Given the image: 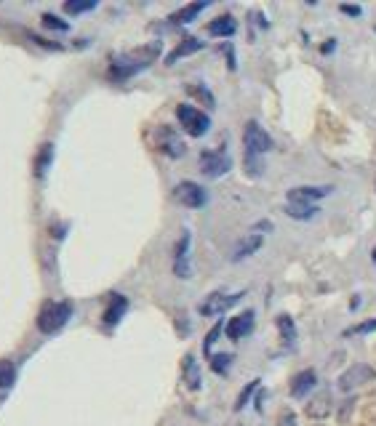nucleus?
<instances>
[{
	"label": "nucleus",
	"mask_w": 376,
	"mask_h": 426,
	"mask_svg": "<svg viewBox=\"0 0 376 426\" xmlns=\"http://www.w3.org/2000/svg\"><path fill=\"white\" fill-rule=\"evenodd\" d=\"M232 360H235L232 354H214V357H211L208 362H211V371H214V373H219V376H225V373H227V368L232 365Z\"/></svg>",
	"instance_id": "b1692460"
},
{
	"label": "nucleus",
	"mask_w": 376,
	"mask_h": 426,
	"mask_svg": "<svg viewBox=\"0 0 376 426\" xmlns=\"http://www.w3.org/2000/svg\"><path fill=\"white\" fill-rule=\"evenodd\" d=\"M277 426H299V424H297V416L291 410H283L280 418H277Z\"/></svg>",
	"instance_id": "473e14b6"
},
{
	"label": "nucleus",
	"mask_w": 376,
	"mask_h": 426,
	"mask_svg": "<svg viewBox=\"0 0 376 426\" xmlns=\"http://www.w3.org/2000/svg\"><path fill=\"white\" fill-rule=\"evenodd\" d=\"M158 53H160V43H150V46H145V49H139V51L115 56V59H112L110 75L115 77V80H125V77L136 75V72H142V70L150 67L152 62L158 59Z\"/></svg>",
	"instance_id": "f03ea898"
},
{
	"label": "nucleus",
	"mask_w": 376,
	"mask_h": 426,
	"mask_svg": "<svg viewBox=\"0 0 376 426\" xmlns=\"http://www.w3.org/2000/svg\"><path fill=\"white\" fill-rule=\"evenodd\" d=\"M315 386H318V373H315L312 368H307V371L297 373L294 381H291V397H304V395H310Z\"/></svg>",
	"instance_id": "4468645a"
},
{
	"label": "nucleus",
	"mask_w": 376,
	"mask_h": 426,
	"mask_svg": "<svg viewBox=\"0 0 376 426\" xmlns=\"http://www.w3.org/2000/svg\"><path fill=\"white\" fill-rule=\"evenodd\" d=\"M203 49V40H198V38H184L179 46H176L168 56H166V64H176L179 59H184V56H192V53H198V51Z\"/></svg>",
	"instance_id": "2eb2a0df"
},
{
	"label": "nucleus",
	"mask_w": 376,
	"mask_h": 426,
	"mask_svg": "<svg viewBox=\"0 0 376 426\" xmlns=\"http://www.w3.org/2000/svg\"><path fill=\"white\" fill-rule=\"evenodd\" d=\"M259 248H262V235H253V232H251L249 237H243V240L235 245V251H232V261H243V258L253 256Z\"/></svg>",
	"instance_id": "dca6fc26"
},
{
	"label": "nucleus",
	"mask_w": 376,
	"mask_h": 426,
	"mask_svg": "<svg viewBox=\"0 0 376 426\" xmlns=\"http://www.w3.org/2000/svg\"><path fill=\"white\" fill-rule=\"evenodd\" d=\"M376 378V371L371 368V365H366V362H355V365H350L342 376H339V381H336V386H339V392H355V389H360V386H366L368 381H374Z\"/></svg>",
	"instance_id": "423d86ee"
},
{
	"label": "nucleus",
	"mask_w": 376,
	"mask_h": 426,
	"mask_svg": "<svg viewBox=\"0 0 376 426\" xmlns=\"http://www.w3.org/2000/svg\"><path fill=\"white\" fill-rule=\"evenodd\" d=\"M286 216H291V219H297V222H310V219H315V213H318V205H299V202H286Z\"/></svg>",
	"instance_id": "aec40b11"
},
{
	"label": "nucleus",
	"mask_w": 376,
	"mask_h": 426,
	"mask_svg": "<svg viewBox=\"0 0 376 426\" xmlns=\"http://www.w3.org/2000/svg\"><path fill=\"white\" fill-rule=\"evenodd\" d=\"M201 11H205V3H192V5H184L181 11H176V14H171L168 16V22L171 25H187V22H192Z\"/></svg>",
	"instance_id": "412c9836"
},
{
	"label": "nucleus",
	"mask_w": 376,
	"mask_h": 426,
	"mask_svg": "<svg viewBox=\"0 0 376 426\" xmlns=\"http://www.w3.org/2000/svg\"><path fill=\"white\" fill-rule=\"evenodd\" d=\"M176 118H179V126L184 128L192 139H201L208 133V128H211V120H208V115L201 112L198 107H192V104H179L176 107Z\"/></svg>",
	"instance_id": "20e7f679"
},
{
	"label": "nucleus",
	"mask_w": 376,
	"mask_h": 426,
	"mask_svg": "<svg viewBox=\"0 0 376 426\" xmlns=\"http://www.w3.org/2000/svg\"><path fill=\"white\" fill-rule=\"evenodd\" d=\"M229 168H232V157L227 155L225 147L208 150L201 155V174L208 176V178H219V176H225Z\"/></svg>",
	"instance_id": "0eeeda50"
},
{
	"label": "nucleus",
	"mask_w": 376,
	"mask_h": 426,
	"mask_svg": "<svg viewBox=\"0 0 376 426\" xmlns=\"http://www.w3.org/2000/svg\"><path fill=\"white\" fill-rule=\"evenodd\" d=\"M70 317H73V301H49L38 315V328L40 333L51 336L67 325Z\"/></svg>",
	"instance_id": "7ed1b4c3"
},
{
	"label": "nucleus",
	"mask_w": 376,
	"mask_h": 426,
	"mask_svg": "<svg viewBox=\"0 0 376 426\" xmlns=\"http://www.w3.org/2000/svg\"><path fill=\"white\" fill-rule=\"evenodd\" d=\"M174 200L184 208H203L208 202V195L195 181H179L174 187Z\"/></svg>",
	"instance_id": "1a4fd4ad"
},
{
	"label": "nucleus",
	"mask_w": 376,
	"mask_h": 426,
	"mask_svg": "<svg viewBox=\"0 0 376 426\" xmlns=\"http://www.w3.org/2000/svg\"><path fill=\"white\" fill-rule=\"evenodd\" d=\"M14 378H16V371H14V365H0V389L11 386V384H14Z\"/></svg>",
	"instance_id": "2f4dec72"
},
{
	"label": "nucleus",
	"mask_w": 376,
	"mask_h": 426,
	"mask_svg": "<svg viewBox=\"0 0 376 426\" xmlns=\"http://www.w3.org/2000/svg\"><path fill=\"white\" fill-rule=\"evenodd\" d=\"M256 389H259V381H251L249 386L240 392V397H238V402H235V410H243V408L249 405L251 397H253V392H256Z\"/></svg>",
	"instance_id": "a878e982"
},
{
	"label": "nucleus",
	"mask_w": 376,
	"mask_h": 426,
	"mask_svg": "<svg viewBox=\"0 0 376 426\" xmlns=\"http://www.w3.org/2000/svg\"><path fill=\"white\" fill-rule=\"evenodd\" d=\"M158 150L166 152L168 157H181L184 155V142L176 136L171 128H158Z\"/></svg>",
	"instance_id": "ddd939ff"
},
{
	"label": "nucleus",
	"mask_w": 376,
	"mask_h": 426,
	"mask_svg": "<svg viewBox=\"0 0 376 426\" xmlns=\"http://www.w3.org/2000/svg\"><path fill=\"white\" fill-rule=\"evenodd\" d=\"M219 333H222V323H216V325L208 330V336H205V341H203V351L208 354V360H211V347L216 344V338H219Z\"/></svg>",
	"instance_id": "cd10ccee"
},
{
	"label": "nucleus",
	"mask_w": 376,
	"mask_h": 426,
	"mask_svg": "<svg viewBox=\"0 0 376 426\" xmlns=\"http://www.w3.org/2000/svg\"><path fill=\"white\" fill-rule=\"evenodd\" d=\"M331 408H334V397H331V392L328 389H321L312 400L304 405V413L310 416V418H315V421H323L331 416Z\"/></svg>",
	"instance_id": "9d476101"
},
{
	"label": "nucleus",
	"mask_w": 376,
	"mask_h": 426,
	"mask_svg": "<svg viewBox=\"0 0 376 426\" xmlns=\"http://www.w3.org/2000/svg\"><path fill=\"white\" fill-rule=\"evenodd\" d=\"M275 325L280 330V336H283V344L286 347H294V341H297V325H294V320L288 315H277Z\"/></svg>",
	"instance_id": "4be33fe9"
},
{
	"label": "nucleus",
	"mask_w": 376,
	"mask_h": 426,
	"mask_svg": "<svg viewBox=\"0 0 376 426\" xmlns=\"http://www.w3.org/2000/svg\"><path fill=\"white\" fill-rule=\"evenodd\" d=\"M331 195V187H294L288 189V202H299V205H315L321 198Z\"/></svg>",
	"instance_id": "9b49d317"
},
{
	"label": "nucleus",
	"mask_w": 376,
	"mask_h": 426,
	"mask_svg": "<svg viewBox=\"0 0 376 426\" xmlns=\"http://www.w3.org/2000/svg\"><path fill=\"white\" fill-rule=\"evenodd\" d=\"M184 384H187V389H190V392H198V389H201V384H203L198 360H195L192 354H187V357H184Z\"/></svg>",
	"instance_id": "f3484780"
},
{
	"label": "nucleus",
	"mask_w": 376,
	"mask_h": 426,
	"mask_svg": "<svg viewBox=\"0 0 376 426\" xmlns=\"http://www.w3.org/2000/svg\"><path fill=\"white\" fill-rule=\"evenodd\" d=\"M125 309H128V301H125L121 293H115V296H112V304H110L107 312H104V325H118L121 317L125 315Z\"/></svg>",
	"instance_id": "6ab92c4d"
},
{
	"label": "nucleus",
	"mask_w": 376,
	"mask_h": 426,
	"mask_svg": "<svg viewBox=\"0 0 376 426\" xmlns=\"http://www.w3.org/2000/svg\"><path fill=\"white\" fill-rule=\"evenodd\" d=\"M253 309H246V312H240L238 317H232L229 323H227V336L232 338V341H240V338H246L251 330H253Z\"/></svg>",
	"instance_id": "f8f14e48"
},
{
	"label": "nucleus",
	"mask_w": 376,
	"mask_h": 426,
	"mask_svg": "<svg viewBox=\"0 0 376 426\" xmlns=\"http://www.w3.org/2000/svg\"><path fill=\"white\" fill-rule=\"evenodd\" d=\"M352 410H355V397H347V400L342 402V408H339V413H336V418H339V424H350Z\"/></svg>",
	"instance_id": "c85d7f7f"
},
{
	"label": "nucleus",
	"mask_w": 376,
	"mask_h": 426,
	"mask_svg": "<svg viewBox=\"0 0 376 426\" xmlns=\"http://www.w3.org/2000/svg\"><path fill=\"white\" fill-rule=\"evenodd\" d=\"M243 296H246V291H238V293L214 291V293H208V299L198 306V312H201L203 317H219V315H225L227 309H232V306L243 299Z\"/></svg>",
	"instance_id": "39448f33"
},
{
	"label": "nucleus",
	"mask_w": 376,
	"mask_h": 426,
	"mask_svg": "<svg viewBox=\"0 0 376 426\" xmlns=\"http://www.w3.org/2000/svg\"><path fill=\"white\" fill-rule=\"evenodd\" d=\"M374 32H376V27H374Z\"/></svg>",
	"instance_id": "4c0bfd02"
},
{
	"label": "nucleus",
	"mask_w": 376,
	"mask_h": 426,
	"mask_svg": "<svg viewBox=\"0 0 376 426\" xmlns=\"http://www.w3.org/2000/svg\"><path fill=\"white\" fill-rule=\"evenodd\" d=\"M334 46H336V40H328V43H323V53H331Z\"/></svg>",
	"instance_id": "c9c22d12"
},
{
	"label": "nucleus",
	"mask_w": 376,
	"mask_h": 426,
	"mask_svg": "<svg viewBox=\"0 0 376 426\" xmlns=\"http://www.w3.org/2000/svg\"><path fill=\"white\" fill-rule=\"evenodd\" d=\"M190 245H192V235H190V229H181V235H179V240H176L174 245V275L179 280H190L192 277Z\"/></svg>",
	"instance_id": "6e6552de"
},
{
	"label": "nucleus",
	"mask_w": 376,
	"mask_h": 426,
	"mask_svg": "<svg viewBox=\"0 0 376 426\" xmlns=\"http://www.w3.org/2000/svg\"><path fill=\"white\" fill-rule=\"evenodd\" d=\"M339 11H342V14H347V16H360V14H363V11H360V5H350V3H342V5H339Z\"/></svg>",
	"instance_id": "72a5a7b5"
},
{
	"label": "nucleus",
	"mask_w": 376,
	"mask_h": 426,
	"mask_svg": "<svg viewBox=\"0 0 376 426\" xmlns=\"http://www.w3.org/2000/svg\"><path fill=\"white\" fill-rule=\"evenodd\" d=\"M243 147H246V174L249 176H262L264 171V163H262V155L273 150V136L259 126L256 120H249L243 128Z\"/></svg>",
	"instance_id": "f257e3e1"
},
{
	"label": "nucleus",
	"mask_w": 376,
	"mask_h": 426,
	"mask_svg": "<svg viewBox=\"0 0 376 426\" xmlns=\"http://www.w3.org/2000/svg\"><path fill=\"white\" fill-rule=\"evenodd\" d=\"M208 29V35H214V38H232L235 35V29H238V22L232 19V16H219V19H214L211 25L205 27Z\"/></svg>",
	"instance_id": "a211bd4d"
},
{
	"label": "nucleus",
	"mask_w": 376,
	"mask_h": 426,
	"mask_svg": "<svg viewBox=\"0 0 376 426\" xmlns=\"http://www.w3.org/2000/svg\"><path fill=\"white\" fill-rule=\"evenodd\" d=\"M43 27L56 29V32H67V29H70L67 22H62V19H59V16H53V14H43Z\"/></svg>",
	"instance_id": "c756f323"
},
{
	"label": "nucleus",
	"mask_w": 376,
	"mask_h": 426,
	"mask_svg": "<svg viewBox=\"0 0 376 426\" xmlns=\"http://www.w3.org/2000/svg\"><path fill=\"white\" fill-rule=\"evenodd\" d=\"M270 229H273V224H270V222H259V224L251 226V232H256V235H262V232H270Z\"/></svg>",
	"instance_id": "f704fd0d"
},
{
	"label": "nucleus",
	"mask_w": 376,
	"mask_h": 426,
	"mask_svg": "<svg viewBox=\"0 0 376 426\" xmlns=\"http://www.w3.org/2000/svg\"><path fill=\"white\" fill-rule=\"evenodd\" d=\"M97 8V3L94 0H70V3H64V11L67 14H86V11H94Z\"/></svg>",
	"instance_id": "393cba45"
},
{
	"label": "nucleus",
	"mask_w": 376,
	"mask_h": 426,
	"mask_svg": "<svg viewBox=\"0 0 376 426\" xmlns=\"http://www.w3.org/2000/svg\"><path fill=\"white\" fill-rule=\"evenodd\" d=\"M371 261L376 264V248H374V253H371Z\"/></svg>",
	"instance_id": "e433bc0d"
},
{
	"label": "nucleus",
	"mask_w": 376,
	"mask_h": 426,
	"mask_svg": "<svg viewBox=\"0 0 376 426\" xmlns=\"http://www.w3.org/2000/svg\"><path fill=\"white\" fill-rule=\"evenodd\" d=\"M376 330V320H366V323H358L344 330V336H363V333H374Z\"/></svg>",
	"instance_id": "bb28decb"
},
{
	"label": "nucleus",
	"mask_w": 376,
	"mask_h": 426,
	"mask_svg": "<svg viewBox=\"0 0 376 426\" xmlns=\"http://www.w3.org/2000/svg\"><path fill=\"white\" fill-rule=\"evenodd\" d=\"M51 160H53V144H43V150L38 155V160H35V174L43 176L49 171Z\"/></svg>",
	"instance_id": "5701e85b"
},
{
	"label": "nucleus",
	"mask_w": 376,
	"mask_h": 426,
	"mask_svg": "<svg viewBox=\"0 0 376 426\" xmlns=\"http://www.w3.org/2000/svg\"><path fill=\"white\" fill-rule=\"evenodd\" d=\"M187 94H192L195 99H201L203 104H208V107H214V96L203 88V85H187Z\"/></svg>",
	"instance_id": "7c9ffc66"
}]
</instances>
